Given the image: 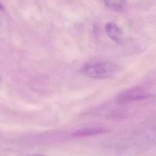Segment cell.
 Instances as JSON below:
<instances>
[{
	"instance_id": "1",
	"label": "cell",
	"mask_w": 156,
	"mask_h": 156,
	"mask_svg": "<svg viewBox=\"0 0 156 156\" xmlns=\"http://www.w3.org/2000/svg\"><path fill=\"white\" fill-rule=\"evenodd\" d=\"M117 70V66L110 62H101L93 64H87L80 69L83 75L94 79L106 78L112 76Z\"/></svg>"
},
{
	"instance_id": "2",
	"label": "cell",
	"mask_w": 156,
	"mask_h": 156,
	"mask_svg": "<svg viewBox=\"0 0 156 156\" xmlns=\"http://www.w3.org/2000/svg\"><path fill=\"white\" fill-rule=\"evenodd\" d=\"M149 94L143 90L138 88L125 90L119 93L115 98V102L118 104H125L131 102L146 99Z\"/></svg>"
},
{
	"instance_id": "3",
	"label": "cell",
	"mask_w": 156,
	"mask_h": 156,
	"mask_svg": "<svg viewBox=\"0 0 156 156\" xmlns=\"http://www.w3.org/2000/svg\"><path fill=\"white\" fill-rule=\"evenodd\" d=\"M105 30L107 35L113 40L118 42L121 37L122 32L119 27L112 22L107 23L105 26Z\"/></svg>"
},
{
	"instance_id": "4",
	"label": "cell",
	"mask_w": 156,
	"mask_h": 156,
	"mask_svg": "<svg viewBox=\"0 0 156 156\" xmlns=\"http://www.w3.org/2000/svg\"><path fill=\"white\" fill-rule=\"evenodd\" d=\"M104 130L101 128H84L74 131L71 135L74 137L88 136L92 135H96L102 133Z\"/></svg>"
},
{
	"instance_id": "5",
	"label": "cell",
	"mask_w": 156,
	"mask_h": 156,
	"mask_svg": "<svg viewBox=\"0 0 156 156\" xmlns=\"http://www.w3.org/2000/svg\"><path fill=\"white\" fill-rule=\"evenodd\" d=\"M105 5L108 8L116 10H121L126 2V0H104Z\"/></svg>"
},
{
	"instance_id": "6",
	"label": "cell",
	"mask_w": 156,
	"mask_h": 156,
	"mask_svg": "<svg viewBox=\"0 0 156 156\" xmlns=\"http://www.w3.org/2000/svg\"><path fill=\"white\" fill-rule=\"evenodd\" d=\"M4 10V6H3V5L1 4V2H0V11H3Z\"/></svg>"
}]
</instances>
